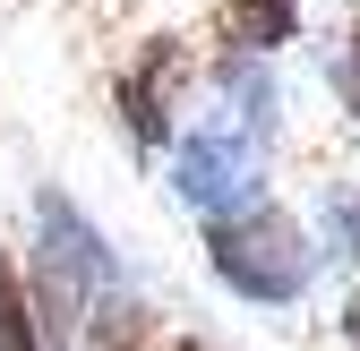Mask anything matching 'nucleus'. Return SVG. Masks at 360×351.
I'll return each mask as SVG.
<instances>
[{"instance_id":"obj_10","label":"nucleus","mask_w":360,"mask_h":351,"mask_svg":"<svg viewBox=\"0 0 360 351\" xmlns=\"http://www.w3.org/2000/svg\"><path fill=\"white\" fill-rule=\"evenodd\" d=\"M343 69H352V77H360V18H352V52H343Z\"/></svg>"},{"instance_id":"obj_1","label":"nucleus","mask_w":360,"mask_h":351,"mask_svg":"<svg viewBox=\"0 0 360 351\" xmlns=\"http://www.w3.org/2000/svg\"><path fill=\"white\" fill-rule=\"evenodd\" d=\"M214 95L232 103V112H214L198 120V138L180 146V206H198L206 223H223V214H240L257 206V180H266V138H275V86L257 77V60H232L214 77Z\"/></svg>"},{"instance_id":"obj_4","label":"nucleus","mask_w":360,"mask_h":351,"mask_svg":"<svg viewBox=\"0 0 360 351\" xmlns=\"http://www.w3.org/2000/svg\"><path fill=\"white\" fill-rule=\"evenodd\" d=\"M180 86H189V43H180V34H146L138 60L120 69V95H112L138 154L172 146V103H180Z\"/></svg>"},{"instance_id":"obj_11","label":"nucleus","mask_w":360,"mask_h":351,"mask_svg":"<svg viewBox=\"0 0 360 351\" xmlns=\"http://www.w3.org/2000/svg\"><path fill=\"white\" fill-rule=\"evenodd\" d=\"M163 351H214V343H198V334H180V343H163Z\"/></svg>"},{"instance_id":"obj_3","label":"nucleus","mask_w":360,"mask_h":351,"mask_svg":"<svg viewBox=\"0 0 360 351\" xmlns=\"http://www.w3.org/2000/svg\"><path fill=\"white\" fill-rule=\"evenodd\" d=\"M206 266H214L223 291H240L249 309H292L309 291V274H318V249H309V232L283 206L257 197L240 214H223V223H206Z\"/></svg>"},{"instance_id":"obj_9","label":"nucleus","mask_w":360,"mask_h":351,"mask_svg":"<svg viewBox=\"0 0 360 351\" xmlns=\"http://www.w3.org/2000/svg\"><path fill=\"white\" fill-rule=\"evenodd\" d=\"M343 343H352V351H360V291H352V300H343Z\"/></svg>"},{"instance_id":"obj_6","label":"nucleus","mask_w":360,"mask_h":351,"mask_svg":"<svg viewBox=\"0 0 360 351\" xmlns=\"http://www.w3.org/2000/svg\"><path fill=\"white\" fill-rule=\"evenodd\" d=\"M77 351H155V317L138 309V300H120V291H112L103 309L86 317V343H77Z\"/></svg>"},{"instance_id":"obj_8","label":"nucleus","mask_w":360,"mask_h":351,"mask_svg":"<svg viewBox=\"0 0 360 351\" xmlns=\"http://www.w3.org/2000/svg\"><path fill=\"white\" fill-rule=\"evenodd\" d=\"M326 223H335V249H343V257H352V266H360V189L326 206Z\"/></svg>"},{"instance_id":"obj_5","label":"nucleus","mask_w":360,"mask_h":351,"mask_svg":"<svg viewBox=\"0 0 360 351\" xmlns=\"http://www.w3.org/2000/svg\"><path fill=\"white\" fill-rule=\"evenodd\" d=\"M214 34L232 43V60H266L300 34V0H214Z\"/></svg>"},{"instance_id":"obj_7","label":"nucleus","mask_w":360,"mask_h":351,"mask_svg":"<svg viewBox=\"0 0 360 351\" xmlns=\"http://www.w3.org/2000/svg\"><path fill=\"white\" fill-rule=\"evenodd\" d=\"M0 351H43V326H34V309H26L18 266H0Z\"/></svg>"},{"instance_id":"obj_2","label":"nucleus","mask_w":360,"mask_h":351,"mask_svg":"<svg viewBox=\"0 0 360 351\" xmlns=\"http://www.w3.org/2000/svg\"><path fill=\"white\" fill-rule=\"evenodd\" d=\"M112 291H120V266H112L103 232L86 223L60 189H43L34 197V274H26V309L43 326V351H77L86 317H95Z\"/></svg>"}]
</instances>
